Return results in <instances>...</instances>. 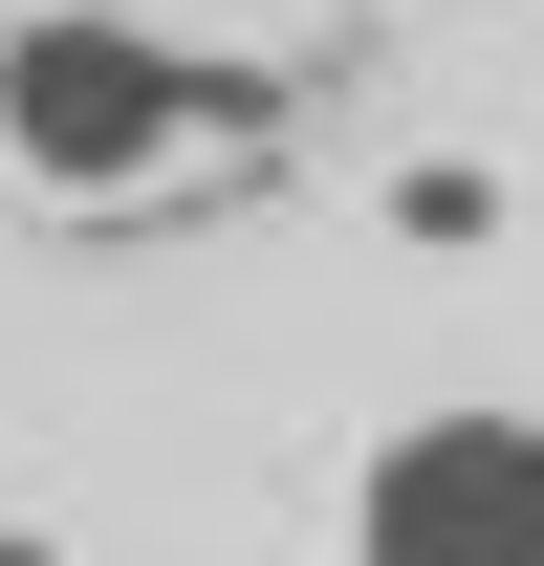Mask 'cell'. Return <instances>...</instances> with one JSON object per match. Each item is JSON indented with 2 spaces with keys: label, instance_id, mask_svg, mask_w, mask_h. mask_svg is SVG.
I'll return each instance as SVG.
<instances>
[{
  "label": "cell",
  "instance_id": "cell-1",
  "mask_svg": "<svg viewBox=\"0 0 544 566\" xmlns=\"http://www.w3.org/2000/svg\"><path fill=\"white\" fill-rule=\"evenodd\" d=\"M218 109H262V87L197 66V44H153V22H87V0L0 22V153H22L44 197H132V175H175V132H218Z\"/></svg>",
  "mask_w": 544,
  "mask_h": 566
},
{
  "label": "cell",
  "instance_id": "cell-3",
  "mask_svg": "<svg viewBox=\"0 0 544 566\" xmlns=\"http://www.w3.org/2000/svg\"><path fill=\"white\" fill-rule=\"evenodd\" d=\"M0 566H66V545H0Z\"/></svg>",
  "mask_w": 544,
  "mask_h": 566
},
{
  "label": "cell",
  "instance_id": "cell-2",
  "mask_svg": "<svg viewBox=\"0 0 544 566\" xmlns=\"http://www.w3.org/2000/svg\"><path fill=\"white\" fill-rule=\"evenodd\" d=\"M348 566H544V415H414V436H370Z\"/></svg>",
  "mask_w": 544,
  "mask_h": 566
}]
</instances>
